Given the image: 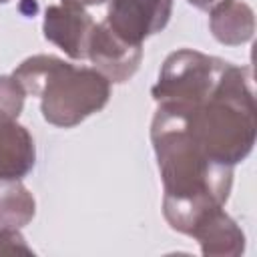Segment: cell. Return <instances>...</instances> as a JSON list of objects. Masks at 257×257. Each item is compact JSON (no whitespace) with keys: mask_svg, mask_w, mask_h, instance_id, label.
I'll use <instances>...</instances> for the list:
<instances>
[{"mask_svg":"<svg viewBox=\"0 0 257 257\" xmlns=\"http://www.w3.org/2000/svg\"><path fill=\"white\" fill-rule=\"evenodd\" d=\"M26 92L14 76H0V110L18 118L24 108Z\"/></svg>","mask_w":257,"mask_h":257,"instance_id":"8fae6325","label":"cell"},{"mask_svg":"<svg viewBox=\"0 0 257 257\" xmlns=\"http://www.w3.org/2000/svg\"><path fill=\"white\" fill-rule=\"evenodd\" d=\"M36 201L20 179L0 177V227L20 229L32 221Z\"/></svg>","mask_w":257,"mask_h":257,"instance_id":"30bf717a","label":"cell"},{"mask_svg":"<svg viewBox=\"0 0 257 257\" xmlns=\"http://www.w3.org/2000/svg\"><path fill=\"white\" fill-rule=\"evenodd\" d=\"M189 137V141L215 165L235 167L249 157L257 137V106L251 74L231 62L213 94L193 104L161 102Z\"/></svg>","mask_w":257,"mask_h":257,"instance_id":"6da1fadb","label":"cell"},{"mask_svg":"<svg viewBox=\"0 0 257 257\" xmlns=\"http://www.w3.org/2000/svg\"><path fill=\"white\" fill-rule=\"evenodd\" d=\"M92 28H94L92 16L80 6L62 2L56 6H48L44 12V22H42L44 38L56 44L74 60L86 58V48Z\"/></svg>","mask_w":257,"mask_h":257,"instance_id":"8992f818","label":"cell"},{"mask_svg":"<svg viewBox=\"0 0 257 257\" xmlns=\"http://www.w3.org/2000/svg\"><path fill=\"white\" fill-rule=\"evenodd\" d=\"M64 4H74V6H80V8H86V6H98L106 0H62Z\"/></svg>","mask_w":257,"mask_h":257,"instance_id":"5bb4252c","label":"cell"},{"mask_svg":"<svg viewBox=\"0 0 257 257\" xmlns=\"http://www.w3.org/2000/svg\"><path fill=\"white\" fill-rule=\"evenodd\" d=\"M12 76L26 94L40 98L46 122L72 128L90 114L102 110L110 98V80L96 68L74 66L52 54H36L22 60Z\"/></svg>","mask_w":257,"mask_h":257,"instance_id":"7a4b0ae2","label":"cell"},{"mask_svg":"<svg viewBox=\"0 0 257 257\" xmlns=\"http://www.w3.org/2000/svg\"><path fill=\"white\" fill-rule=\"evenodd\" d=\"M209 28L221 44H245L255 32V12L241 0H221L211 8Z\"/></svg>","mask_w":257,"mask_h":257,"instance_id":"9c48e42d","label":"cell"},{"mask_svg":"<svg viewBox=\"0 0 257 257\" xmlns=\"http://www.w3.org/2000/svg\"><path fill=\"white\" fill-rule=\"evenodd\" d=\"M36 163L34 139L14 116L0 110V177L24 179Z\"/></svg>","mask_w":257,"mask_h":257,"instance_id":"ba28073f","label":"cell"},{"mask_svg":"<svg viewBox=\"0 0 257 257\" xmlns=\"http://www.w3.org/2000/svg\"><path fill=\"white\" fill-rule=\"evenodd\" d=\"M205 257H239L245 251V233L223 207L205 211L189 231Z\"/></svg>","mask_w":257,"mask_h":257,"instance_id":"52a82bcc","label":"cell"},{"mask_svg":"<svg viewBox=\"0 0 257 257\" xmlns=\"http://www.w3.org/2000/svg\"><path fill=\"white\" fill-rule=\"evenodd\" d=\"M4 2H8V0H0V4H4Z\"/></svg>","mask_w":257,"mask_h":257,"instance_id":"9a60e30c","label":"cell"},{"mask_svg":"<svg viewBox=\"0 0 257 257\" xmlns=\"http://www.w3.org/2000/svg\"><path fill=\"white\" fill-rule=\"evenodd\" d=\"M229 66V60L209 56L199 50H175L165 58L159 72V80L151 88V94L159 104L199 102L215 92Z\"/></svg>","mask_w":257,"mask_h":257,"instance_id":"3957f363","label":"cell"},{"mask_svg":"<svg viewBox=\"0 0 257 257\" xmlns=\"http://www.w3.org/2000/svg\"><path fill=\"white\" fill-rule=\"evenodd\" d=\"M32 255V249L26 245L22 233L14 227H0V255Z\"/></svg>","mask_w":257,"mask_h":257,"instance_id":"7c38bea8","label":"cell"},{"mask_svg":"<svg viewBox=\"0 0 257 257\" xmlns=\"http://www.w3.org/2000/svg\"><path fill=\"white\" fill-rule=\"evenodd\" d=\"M86 58L110 82L120 84L139 70V64L143 60V46L120 40L104 22H100L94 24L90 32Z\"/></svg>","mask_w":257,"mask_h":257,"instance_id":"5b68a950","label":"cell"},{"mask_svg":"<svg viewBox=\"0 0 257 257\" xmlns=\"http://www.w3.org/2000/svg\"><path fill=\"white\" fill-rule=\"evenodd\" d=\"M189 4H193L195 8H199V10H211L215 4H219L221 0H187Z\"/></svg>","mask_w":257,"mask_h":257,"instance_id":"4fadbf2b","label":"cell"},{"mask_svg":"<svg viewBox=\"0 0 257 257\" xmlns=\"http://www.w3.org/2000/svg\"><path fill=\"white\" fill-rule=\"evenodd\" d=\"M173 14V0H110L102 20L120 40L143 46V40L161 32Z\"/></svg>","mask_w":257,"mask_h":257,"instance_id":"277c9868","label":"cell"}]
</instances>
